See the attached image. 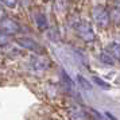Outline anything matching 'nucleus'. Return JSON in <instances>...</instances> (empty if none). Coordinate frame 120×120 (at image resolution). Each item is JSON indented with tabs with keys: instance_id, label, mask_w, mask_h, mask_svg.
Instances as JSON below:
<instances>
[{
	"instance_id": "nucleus-1",
	"label": "nucleus",
	"mask_w": 120,
	"mask_h": 120,
	"mask_svg": "<svg viewBox=\"0 0 120 120\" xmlns=\"http://www.w3.org/2000/svg\"><path fill=\"white\" fill-rule=\"evenodd\" d=\"M93 22L97 24L100 28H107L111 23V16H109V11L101 4L94 6L92 12Z\"/></svg>"
},
{
	"instance_id": "nucleus-2",
	"label": "nucleus",
	"mask_w": 120,
	"mask_h": 120,
	"mask_svg": "<svg viewBox=\"0 0 120 120\" xmlns=\"http://www.w3.org/2000/svg\"><path fill=\"white\" fill-rule=\"evenodd\" d=\"M76 30H77L78 37H80L84 42H86V43H92L93 41H94V33H93L92 24L88 22V20L82 19V20H80V22H77Z\"/></svg>"
},
{
	"instance_id": "nucleus-6",
	"label": "nucleus",
	"mask_w": 120,
	"mask_h": 120,
	"mask_svg": "<svg viewBox=\"0 0 120 120\" xmlns=\"http://www.w3.org/2000/svg\"><path fill=\"white\" fill-rule=\"evenodd\" d=\"M69 120H88V116L80 108H73L68 112Z\"/></svg>"
},
{
	"instance_id": "nucleus-13",
	"label": "nucleus",
	"mask_w": 120,
	"mask_h": 120,
	"mask_svg": "<svg viewBox=\"0 0 120 120\" xmlns=\"http://www.w3.org/2000/svg\"><path fill=\"white\" fill-rule=\"evenodd\" d=\"M1 3L8 8H15L18 6V0H1Z\"/></svg>"
},
{
	"instance_id": "nucleus-10",
	"label": "nucleus",
	"mask_w": 120,
	"mask_h": 120,
	"mask_svg": "<svg viewBox=\"0 0 120 120\" xmlns=\"http://www.w3.org/2000/svg\"><path fill=\"white\" fill-rule=\"evenodd\" d=\"M66 7H68V3H66V0H55L54 11H57V12H65ZM57 12H55V14H57Z\"/></svg>"
},
{
	"instance_id": "nucleus-14",
	"label": "nucleus",
	"mask_w": 120,
	"mask_h": 120,
	"mask_svg": "<svg viewBox=\"0 0 120 120\" xmlns=\"http://www.w3.org/2000/svg\"><path fill=\"white\" fill-rule=\"evenodd\" d=\"M93 81L96 82L97 85H100V86H103V89H109V85L107 84V82H104L103 80H100V78H97V77H93Z\"/></svg>"
},
{
	"instance_id": "nucleus-16",
	"label": "nucleus",
	"mask_w": 120,
	"mask_h": 120,
	"mask_svg": "<svg viewBox=\"0 0 120 120\" xmlns=\"http://www.w3.org/2000/svg\"><path fill=\"white\" fill-rule=\"evenodd\" d=\"M3 16H4V11H3V8L0 7V19H1Z\"/></svg>"
},
{
	"instance_id": "nucleus-9",
	"label": "nucleus",
	"mask_w": 120,
	"mask_h": 120,
	"mask_svg": "<svg viewBox=\"0 0 120 120\" xmlns=\"http://www.w3.org/2000/svg\"><path fill=\"white\" fill-rule=\"evenodd\" d=\"M98 60L101 61L104 65H108V66H112V65L115 64V60L108 54V53H107V51H103V53H100V55H98Z\"/></svg>"
},
{
	"instance_id": "nucleus-11",
	"label": "nucleus",
	"mask_w": 120,
	"mask_h": 120,
	"mask_svg": "<svg viewBox=\"0 0 120 120\" xmlns=\"http://www.w3.org/2000/svg\"><path fill=\"white\" fill-rule=\"evenodd\" d=\"M77 81H78V84H80L84 89H88V90L92 89V85L89 84V81H88L86 78H84L82 76H77Z\"/></svg>"
},
{
	"instance_id": "nucleus-15",
	"label": "nucleus",
	"mask_w": 120,
	"mask_h": 120,
	"mask_svg": "<svg viewBox=\"0 0 120 120\" xmlns=\"http://www.w3.org/2000/svg\"><path fill=\"white\" fill-rule=\"evenodd\" d=\"M105 115H107V117H108L109 120H116V119H115V117H113V116H112V115L109 113V112H107V113H105Z\"/></svg>"
},
{
	"instance_id": "nucleus-8",
	"label": "nucleus",
	"mask_w": 120,
	"mask_h": 120,
	"mask_svg": "<svg viewBox=\"0 0 120 120\" xmlns=\"http://www.w3.org/2000/svg\"><path fill=\"white\" fill-rule=\"evenodd\" d=\"M107 53H108L113 60H119V57H120V53H119V45L117 43H112V45H109L108 46V49H107Z\"/></svg>"
},
{
	"instance_id": "nucleus-7",
	"label": "nucleus",
	"mask_w": 120,
	"mask_h": 120,
	"mask_svg": "<svg viewBox=\"0 0 120 120\" xmlns=\"http://www.w3.org/2000/svg\"><path fill=\"white\" fill-rule=\"evenodd\" d=\"M35 24H37V27L39 30H46L47 28V18L45 14L42 12H39L38 15L35 16Z\"/></svg>"
},
{
	"instance_id": "nucleus-5",
	"label": "nucleus",
	"mask_w": 120,
	"mask_h": 120,
	"mask_svg": "<svg viewBox=\"0 0 120 120\" xmlns=\"http://www.w3.org/2000/svg\"><path fill=\"white\" fill-rule=\"evenodd\" d=\"M30 66L31 69L35 71H45L50 66V60L43 54H38L37 57H33L30 61Z\"/></svg>"
},
{
	"instance_id": "nucleus-12",
	"label": "nucleus",
	"mask_w": 120,
	"mask_h": 120,
	"mask_svg": "<svg viewBox=\"0 0 120 120\" xmlns=\"http://www.w3.org/2000/svg\"><path fill=\"white\" fill-rule=\"evenodd\" d=\"M10 43V35L4 33H0V47H4Z\"/></svg>"
},
{
	"instance_id": "nucleus-3",
	"label": "nucleus",
	"mask_w": 120,
	"mask_h": 120,
	"mask_svg": "<svg viewBox=\"0 0 120 120\" xmlns=\"http://www.w3.org/2000/svg\"><path fill=\"white\" fill-rule=\"evenodd\" d=\"M0 28H1V33L7 34V35H14L20 31L19 23L8 16H3L0 19Z\"/></svg>"
},
{
	"instance_id": "nucleus-4",
	"label": "nucleus",
	"mask_w": 120,
	"mask_h": 120,
	"mask_svg": "<svg viewBox=\"0 0 120 120\" xmlns=\"http://www.w3.org/2000/svg\"><path fill=\"white\" fill-rule=\"evenodd\" d=\"M15 42H16L19 46H22L23 49H27V50H30V51H34L35 54H43V51H45L43 47H42L37 41H34V39H31V38H16Z\"/></svg>"
}]
</instances>
